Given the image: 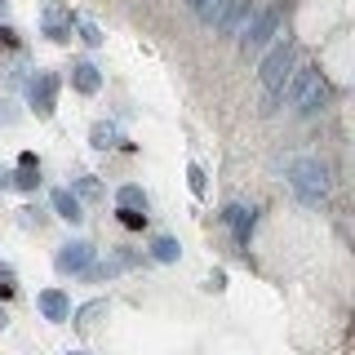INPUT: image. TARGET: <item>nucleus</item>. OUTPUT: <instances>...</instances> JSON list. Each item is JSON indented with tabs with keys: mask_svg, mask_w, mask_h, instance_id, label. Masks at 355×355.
I'll return each mask as SVG.
<instances>
[{
	"mask_svg": "<svg viewBox=\"0 0 355 355\" xmlns=\"http://www.w3.org/2000/svg\"><path fill=\"white\" fill-rule=\"evenodd\" d=\"M288 187L297 191L302 205H324V196H329V169L315 160V155H297V160H288Z\"/></svg>",
	"mask_w": 355,
	"mask_h": 355,
	"instance_id": "obj_1",
	"label": "nucleus"
},
{
	"mask_svg": "<svg viewBox=\"0 0 355 355\" xmlns=\"http://www.w3.org/2000/svg\"><path fill=\"white\" fill-rule=\"evenodd\" d=\"M49 5H58V0H49Z\"/></svg>",
	"mask_w": 355,
	"mask_h": 355,
	"instance_id": "obj_28",
	"label": "nucleus"
},
{
	"mask_svg": "<svg viewBox=\"0 0 355 355\" xmlns=\"http://www.w3.org/2000/svg\"><path fill=\"white\" fill-rule=\"evenodd\" d=\"M288 76H293V44L280 40V44H271V49H266V58H262V67H258V80H262L266 94L280 98L284 85H288Z\"/></svg>",
	"mask_w": 355,
	"mask_h": 355,
	"instance_id": "obj_3",
	"label": "nucleus"
},
{
	"mask_svg": "<svg viewBox=\"0 0 355 355\" xmlns=\"http://www.w3.org/2000/svg\"><path fill=\"white\" fill-rule=\"evenodd\" d=\"M71 85L80 89V94H98V89H103V71L89 58H80V62H71Z\"/></svg>",
	"mask_w": 355,
	"mask_h": 355,
	"instance_id": "obj_11",
	"label": "nucleus"
},
{
	"mask_svg": "<svg viewBox=\"0 0 355 355\" xmlns=\"http://www.w3.org/2000/svg\"><path fill=\"white\" fill-rule=\"evenodd\" d=\"M187 182H191V191H196V196H205V187H209V182H205V169H200V164H187Z\"/></svg>",
	"mask_w": 355,
	"mask_h": 355,
	"instance_id": "obj_22",
	"label": "nucleus"
},
{
	"mask_svg": "<svg viewBox=\"0 0 355 355\" xmlns=\"http://www.w3.org/2000/svg\"><path fill=\"white\" fill-rule=\"evenodd\" d=\"M89 142H94L98 151H111V147H120V129L107 125V120H98V125L89 129Z\"/></svg>",
	"mask_w": 355,
	"mask_h": 355,
	"instance_id": "obj_16",
	"label": "nucleus"
},
{
	"mask_svg": "<svg viewBox=\"0 0 355 355\" xmlns=\"http://www.w3.org/2000/svg\"><path fill=\"white\" fill-rule=\"evenodd\" d=\"M58 85H62V80H58L53 71H36V76L27 80V103H31V111H36L40 120H49L53 107H58Z\"/></svg>",
	"mask_w": 355,
	"mask_h": 355,
	"instance_id": "obj_5",
	"label": "nucleus"
},
{
	"mask_svg": "<svg viewBox=\"0 0 355 355\" xmlns=\"http://www.w3.org/2000/svg\"><path fill=\"white\" fill-rule=\"evenodd\" d=\"M288 98H293L297 116H315V111L324 107V98H329L324 76H320L315 67H293V76H288Z\"/></svg>",
	"mask_w": 355,
	"mask_h": 355,
	"instance_id": "obj_2",
	"label": "nucleus"
},
{
	"mask_svg": "<svg viewBox=\"0 0 355 355\" xmlns=\"http://www.w3.org/2000/svg\"><path fill=\"white\" fill-rule=\"evenodd\" d=\"M80 40L89 44V49H98V44H103L107 36H103V31H98V22H80Z\"/></svg>",
	"mask_w": 355,
	"mask_h": 355,
	"instance_id": "obj_20",
	"label": "nucleus"
},
{
	"mask_svg": "<svg viewBox=\"0 0 355 355\" xmlns=\"http://www.w3.org/2000/svg\"><path fill=\"white\" fill-rule=\"evenodd\" d=\"M9 182H14V173H9V169H0V191H5Z\"/></svg>",
	"mask_w": 355,
	"mask_h": 355,
	"instance_id": "obj_25",
	"label": "nucleus"
},
{
	"mask_svg": "<svg viewBox=\"0 0 355 355\" xmlns=\"http://www.w3.org/2000/svg\"><path fill=\"white\" fill-rule=\"evenodd\" d=\"M0 44H5V49H18V31L14 27H0Z\"/></svg>",
	"mask_w": 355,
	"mask_h": 355,
	"instance_id": "obj_24",
	"label": "nucleus"
},
{
	"mask_svg": "<svg viewBox=\"0 0 355 355\" xmlns=\"http://www.w3.org/2000/svg\"><path fill=\"white\" fill-rule=\"evenodd\" d=\"M0 14H5V0H0Z\"/></svg>",
	"mask_w": 355,
	"mask_h": 355,
	"instance_id": "obj_27",
	"label": "nucleus"
},
{
	"mask_svg": "<svg viewBox=\"0 0 355 355\" xmlns=\"http://www.w3.org/2000/svg\"><path fill=\"white\" fill-rule=\"evenodd\" d=\"M107 311H111V302H107V297H94V302H85V306L71 315V324H76V329H89V324H98V320H103Z\"/></svg>",
	"mask_w": 355,
	"mask_h": 355,
	"instance_id": "obj_14",
	"label": "nucleus"
},
{
	"mask_svg": "<svg viewBox=\"0 0 355 355\" xmlns=\"http://www.w3.org/2000/svg\"><path fill=\"white\" fill-rule=\"evenodd\" d=\"M14 266H9V262H0V297H14Z\"/></svg>",
	"mask_w": 355,
	"mask_h": 355,
	"instance_id": "obj_21",
	"label": "nucleus"
},
{
	"mask_svg": "<svg viewBox=\"0 0 355 355\" xmlns=\"http://www.w3.org/2000/svg\"><path fill=\"white\" fill-rule=\"evenodd\" d=\"M5 5H9V0H5Z\"/></svg>",
	"mask_w": 355,
	"mask_h": 355,
	"instance_id": "obj_30",
	"label": "nucleus"
},
{
	"mask_svg": "<svg viewBox=\"0 0 355 355\" xmlns=\"http://www.w3.org/2000/svg\"><path fill=\"white\" fill-rule=\"evenodd\" d=\"M67 355H89V351H67Z\"/></svg>",
	"mask_w": 355,
	"mask_h": 355,
	"instance_id": "obj_26",
	"label": "nucleus"
},
{
	"mask_svg": "<svg viewBox=\"0 0 355 355\" xmlns=\"http://www.w3.org/2000/svg\"><path fill=\"white\" fill-rule=\"evenodd\" d=\"M53 214H58L62 222H71V227H80V222H85V209H80V200H76L71 191H67V187H62V191H53Z\"/></svg>",
	"mask_w": 355,
	"mask_h": 355,
	"instance_id": "obj_13",
	"label": "nucleus"
},
{
	"mask_svg": "<svg viewBox=\"0 0 355 355\" xmlns=\"http://www.w3.org/2000/svg\"><path fill=\"white\" fill-rule=\"evenodd\" d=\"M36 306H40V315L49 320V324H67V320H71V297H67L62 288H44L36 297Z\"/></svg>",
	"mask_w": 355,
	"mask_h": 355,
	"instance_id": "obj_8",
	"label": "nucleus"
},
{
	"mask_svg": "<svg viewBox=\"0 0 355 355\" xmlns=\"http://www.w3.org/2000/svg\"><path fill=\"white\" fill-rule=\"evenodd\" d=\"M0 324H5V315H0Z\"/></svg>",
	"mask_w": 355,
	"mask_h": 355,
	"instance_id": "obj_29",
	"label": "nucleus"
},
{
	"mask_svg": "<svg viewBox=\"0 0 355 355\" xmlns=\"http://www.w3.org/2000/svg\"><path fill=\"white\" fill-rule=\"evenodd\" d=\"M94 253H98V249H94L89 240H67L62 249L53 253V266H58L62 275H85L89 266H94Z\"/></svg>",
	"mask_w": 355,
	"mask_h": 355,
	"instance_id": "obj_6",
	"label": "nucleus"
},
{
	"mask_svg": "<svg viewBox=\"0 0 355 355\" xmlns=\"http://www.w3.org/2000/svg\"><path fill=\"white\" fill-rule=\"evenodd\" d=\"M275 27H280V9L271 5V9H262V14L244 27V36H240V53H244V58H249V53H262L266 44L275 40Z\"/></svg>",
	"mask_w": 355,
	"mask_h": 355,
	"instance_id": "obj_4",
	"label": "nucleus"
},
{
	"mask_svg": "<svg viewBox=\"0 0 355 355\" xmlns=\"http://www.w3.org/2000/svg\"><path fill=\"white\" fill-rule=\"evenodd\" d=\"M120 222H125L129 231H142V227H147V214H133V209H120Z\"/></svg>",
	"mask_w": 355,
	"mask_h": 355,
	"instance_id": "obj_23",
	"label": "nucleus"
},
{
	"mask_svg": "<svg viewBox=\"0 0 355 355\" xmlns=\"http://www.w3.org/2000/svg\"><path fill=\"white\" fill-rule=\"evenodd\" d=\"M9 187H18V191H36L40 187V160H36V151H22L18 155V173H14V182Z\"/></svg>",
	"mask_w": 355,
	"mask_h": 355,
	"instance_id": "obj_10",
	"label": "nucleus"
},
{
	"mask_svg": "<svg viewBox=\"0 0 355 355\" xmlns=\"http://www.w3.org/2000/svg\"><path fill=\"white\" fill-rule=\"evenodd\" d=\"M182 5L191 9L200 22H209V27H214V22L222 18V9H227V0H182Z\"/></svg>",
	"mask_w": 355,
	"mask_h": 355,
	"instance_id": "obj_15",
	"label": "nucleus"
},
{
	"mask_svg": "<svg viewBox=\"0 0 355 355\" xmlns=\"http://www.w3.org/2000/svg\"><path fill=\"white\" fill-rule=\"evenodd\" d=\"M67 191H71L76 200H103V182H98V178H76V182L71 187H67Z\"/></svg>",
	"mask_w": 355,
	"mask_h": 355,
	"instance_id": "obj_19",
	"label": "nucleus"
},
{
	"mask_svg": "<svg viewBox=\"0 0 355 355\" xmlns=\"http://www.w3.org/2000/svg\"><path fill=\"white\" fill-rule=\"evenodd\" d=\"M222 222L231 227V236H236L240 244H249V236H253V222H258V214H253V209H244V205H227V209H222Z\"/></svg>",
	"mask_w": 355,
	"mask_h": 355,
	"instance_id": "obj_9",
	"label": "nucleus"
},
{
	"mask_svg": "<svg viewBox=\"0 0 355 355\" xmlns=\"http://www.w3.org/2000/svg\"><path fill=\"white\" fill-rule=\"evenodd\" d=\"M116 205L120 209H133V214H147V191H142V187H120V191H116Z\"/></svg>",
	"mask_w": 355,
	"mask_h": 355,
	"instance_id": "obj_17",
	"label": "nucleus"
},
{
	"mask_svg": "<svg viewBox=\"0 0 355 355\" xmlns=\"http://www.w3.org/2000/svg\"><path fill=\"white\" fill-rule=\"evenodd\" d=\"M151 258L155 262H178V258H182V244H178L173 236H155L151 240Z\"/></svg>",
	"mask_w": 355,
	"mask_h": 355,
	"instance_id": "obj_18",
	"label": "nucleus"
},
{
	"mask_svg": "<svg viewBox=\"0 0 355 355\" xmlns=\"http://www.w3.org/2000/svg\"><path fill=\"white\" fill-rule=\"evenodd\" d=\"M71 27H76V14H71L67 5H49V9L40 14V31H44L53 44H67V40H71Z\"/></svg>",
	"mask_w": 355,
	"mask_h": 355,
	"instance_id": "obj_7",
	"label": "nucleus"
},
{
	"mask_svg": "<svg viewBox=\"0 0 355 355\" xmlns=\"http://www.w3.org/2000/svg\"><path fill=\"white\" fill-rule=\"evenodd\" d=\"M249 14H253V0H227V9H222V18L214 22V27L231 36V31H236V27H240V22L249 18Z\"/></svg>",
	"mask_w": 355,
	"mask_h": 355,
	"instance_id": "obj_12",
	"label": "nucleus"
}]
</instances>
